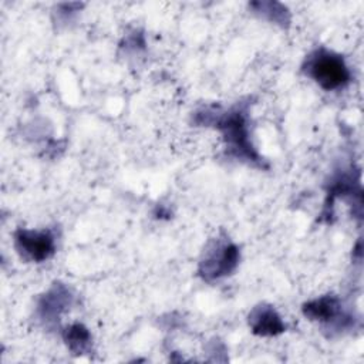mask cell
<instances>
[{"mask_svg": "<svg viewBox=\"0 0 364 364\" xmlns=\"http://www.w3.org/2000/svg\"><path fill=\"white\" fill-rule=\"evenodd\" d=\"M249 326L256 336L272 337L284 331V324L280 316L272 306H257L249 314Z\"/></svg>", "mask_w": 364, "mask_h": 364, "instance_id": "obj_5", "label": "cell"}, {"mask_svg": "<svg viewBox=\"0 0 364 364\" xmlns=\"http://www.w3.org/2000/svg\"><path fill=\"white\" fill-rule=\"evenodd\" d=\"M239 263V250L230 242H218L200 262L199 274L208 280H216L230 274Z\"/></svg>", "mask_w": 364, "mask_h": 364, "instance_id": "obj_3", "label": "cell"}, {"mask_svg": "<svg viewBox=\"0 0 364 364\" xmlns=\"http://www.w3.org/2000/svg\"><path fill=\"white\" fill-rule=\"evenodd\" d=\"M306 74L323 90L334 91L348 84L351 74L344 60L328 50L320 48L311 53L304 64Z\"/></svg>", "mask_w": 364, "mask_h": 364, "instance_id": "obj_1", "label": "cell"}, {"mask_svg": "<svg viewBox=\"0 0 364 364\" xmlns=\"http://www.w3.org/2000/svg\"><path fill=\"white\" fill-rule=\"evenodd\" d=\"M303 314L314 321L320 323H330L340 317L341 313V303L336 296L327 294L318 299H314L303 306Z\"/></svg>", "mask_w": 364, "mask_h": 364, "instance_id": "obj_6", "label": "cell"}, {"mask_svg": "<svg viewBox=\"0 0 364 364\" xmlns=\"http://www.w3.org/2000/svg\"><path fill=\"white\" fill-rule=\"evenodd\" d=\"M67 296L68 293L63 287L53 289L48 294H46L40 303L41 316L43 317H58V314L65 309L67 306Z\"/></svg>", "mask_w": 364, "mask_h": 364, "instance_id": "obj_8", "label": "cell"}, {"mask_svg": "<svg viewBox=\"0 0 364 364\" xmlns=\"http://www.w3.org/2000/svg\"><path fill=\"white\" fill-rule=\"evenodd\" d=\"M64 341L74 354H84L90 350L91 334L82 324L75 323L65 328Z\"/></svg>", "mask_w": 364, "mask_h": 364, "instance_id": "obj_7", "label": "cell"}, {"mask_svg": "<svg viewBox=\"0 0 364 364\" xmlns=\"http://www.w3.org/2000/svg\"><path fill=\"white\" fill-rule=\"evenodd\" d=\"M18 255L30 262H44L54 255L55 242L48 230L18 229L14 235Z\"/></svg>", "mask_w": 364, "mask_h": 364, "instance_id": "obj_4", "label": "cell"}, {"mask_svg": "<svg viewBox=\"0 0 364 364\" xmlns=\"http://www.w3.org/2000/svg\"><path fill=\"white\" fill-rule=\"evenodd\" d=\"M216 128L222 132L226 145L232 152L240 158L250 161H259L257 154L249 142V131L246 124V117L240 109H230L216 117L213 121Z\"/></svg>", "mask_w": 364, "mask_h": 364, "instance_id": "obj_2", "label": "cell"}]
</instances>
